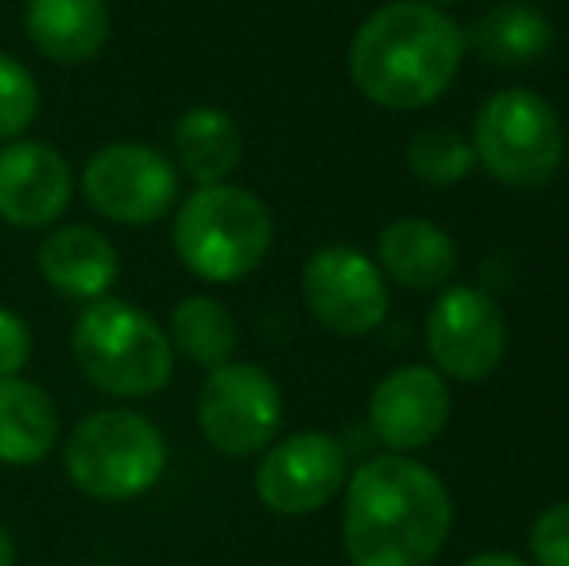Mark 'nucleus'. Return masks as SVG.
I'll return each instance as SVG.
<instances>
[{"instance_id":"f257e3e1","label":"nucleus","mask_w":569,"mask_h":566,"mask_svg":"<svg viewBox=\"0 0 569 566\" xmlns=\"http://www.w3.org/2000/svg\"><path fill=\"white\" fill-rule=\"evenodd\" d=\"M450 528V489L407 454L368 458L345 481L341 539L352 566H430Z\"/></svg>"},{"instance_id":"f03ea898","label":"nucleus","mask_w":569,"mask_h":566,"mask_svg":"<svg viewBox=\"0 0 569 566\" xmlns=\"http://www.w3.org/2000/svg\"><path fill=\"white\" fill-rule=\"evenodd\" d=\"M465 51V31L450 12L422 0H391L352 31L349 78L372 106L415 113L450 90Z\"/></svg>"},{"instance_id":"7ed1b4c3","label":"nucleus","mask_w":569,"mask_h":566,"mask_svg":"<svg viewBox=\"0 0 569 566\" xmlns=\"http://www.w3.org/2000/svg\"><path fill=\"white\" fill-rule=\"evenodd\" d=\"M276 221L260 195L232 182L198 187L174 210L171 245L182 268L206 284H237L263 265Z\"/></svg>"},{"instance_id":"20e7f679","label":"nucleus","mask_w":569,"mask_h":566,"mask_svg":"<svg viewBox=\"0 0 569 566\" xmlns=\"http://www.w3.org/2000/svg\"><path fill=\"white\" fill-rule=\"evenodd\" d=\"M70 349L82 377L117 400H143L171 385V338L159 330L156 318L124 299L86 302L70 334Z\"/></svg>"},{"instance_id":"39448f33","label":"nucleus","mask_w":569,"mask_h":566,"mask_svg":"<svg viewBox=\"0 0 569 566\" xmlns=\"http://www.w3.org/2000/svg\"><path fill=\"white\" fill-rule=\"evenodd\" d=\"M62 461L78 493L101 505H120L159 485L167 469V438L140 411L106 408L70 430Z\"/></svg>"},{"instance_id":"423d86ee","label":"nucleus","mask_w":569,"mask_h":566,"mask_svg":"<svg viewBox=\"0 0 569 566\" xmlns=\"http://www.w3.org/2000/svg\"><path fill=\"white\" fill-rule=\"evenodd\" d=\"M477 163L496 182L516 190L547 187L566 159V129L555 106L535 90H500L477 109L472 121Z\"/></svg>"},{"instance_id":"0eeeda50","label":"nucleus","mask_w":569,"mask_h":566,"mask_svg":"<svg viewBox=\"0 0 569 566\" xmlns=\"http://www.w3.org/2000/svg\"><path fill=\"white\" fill-rule=\"evenodd\" d=\"M198 427L206 443L229 458L268 450L283 427V393L276 377L237 357L210 369L198 393Z\"/></svg>"},{"instance_id":"6e6552de","label":"nucleus","mask_w":569,"mask_h":566,"mask_svg":"<svg viewBox=\"0 0 569 566\" xmlns=\"http://www.w3.org/2000/svg\"><path fill=\"white\" fill-rule=\"evenodd\" d=\"M82 195L106 221L151 226L179 202V167L151 143L117 140L90 156Z\"/></svg>"},{"instance_id":"1a4fd4ad","label":"nucleus","mask_w":569,"mask_h":566,"mask_svg":"<svg viewBox=\"0 0 569 566\" xmlns=\"http://www.w3.org/2000/svg\"><path fill=\"white\" fill-rule=\"evenodd\" d=\"M430 361L450 380H485L503 365L508 354V318L500 302L480 287H442L427 315Z\"/></svg>"},{"instance_id":"9d476101","label":"nucleus","mask_w":569,"mask_h":566,"mask_svg":"<svg viewBox=\"0 0 569 566\" xmlns=\"http://www.w3.org/2000/svg\"><path fill=\"white\" fill-rule=\"evenodd\" d=\"M302 302L338 338H365L388 318V280L352 245H322L302 265Z\"/></svg>"},{"instance_id":"9b49d317","label":"nucleus","mask_w":569,"mask_h":566,"mask_svg":"<svg viewBox=\"0 0 569 566\" xmlns=\"http://www.w3.org/2000/svg\"><path fill=\"white\" fill-rule=\"evenodd\" d=\"M349 481V454L326 430H299L268 446L256 469V493L276 516H310Z\"/></svg>"},{"instance_id":"f8f14e48","label":"nucleus","mask_w":569,"mask_h":566,"mask_svg":"<svg viewBox=\"0 0 569 566\" xmlns=\"http://www.w3.org/2000/svg\"><path fill=\"white\" fill-rule=\"evenodd\" d=\"M453 416L450 385L438 369L427 365H399L368 400V424L372 435L388 446L391 454H411L430 446L446 430Z\"/></svg>"},{"instance_id":"ddd939ff","label":"nucleus","mask_w":569,"mask_h":566,"mask_svg":"<svg viewBox=\"0 0 569 566\" xmlns=\"http://www.w3.org/2000/svg\"><path fill=\"white\" fill-rule=\"evenodd\" d=\"M74 171L47 140L0 143V221L16 229H43L67 214Z\"/></svg>"},{"instance_id":"4468645a","label":"nucleus","mask_w":569,"mask_h":566,"mask_svg":"<svg viewBox=\"0 0 569 566\" xmlns=\"http://www.w3.org/2000/svg\"><path fill=\"white\" fill-rule=\"evenodd\" d=\"M36 268L51 291L78 302H98L117 284L120 257L106 234L90 226H59L39 241Z\"/></svg>"},{"instance_id":"2eb2a0df","label":"nucleus","mask_w":569,"mask_h":566,"mask_svg":"<svg viewBox=\"0 0 569 566\" xmlns=\"http://www.w3.org/2000/svg\"><path fill=\"white\" fill-rule=\"evenodd\" d=\"M23 28L43 59L59 67H82L106 51L113 36V12L106 0H28Z\"/></svg>"},{"instance_id":"dca6fc26","label":"nucleus","mask_w":569,"mask_h":566,"mask_svg":"<svg viewBox=\"0 0 569 566\" xmlns=\"http://www.w3.org/2000/svg\"><path fill=\"white\" fill-rule=\"evenodd\" d=\"M383 280L407 291H442L457 272V245L442 226L427 218H399L380 229L376 241Z\"/></svg>"},{"instance_id":"f3484780","label":"nucleus","mask_w":569,"mask_h":566,"mask_svg":"<svg viewBox=\"0 0 569 566\" xmlns=\"http://www.w3.org/2000/svg\"><path fill=\"white\" fill-rule=\"evenodd\" d=\"M59 408L47 388L23 377L0 380V461L36 466L59 446Z\"/></svg>"},{"instance_id":"a211bd4d","label":"nucleus","mask_w":569,"mask_h":566,"mask_svg":"<svg viewBox=\"0 0 569 566\" xmlns=\"http://www.w3.org/2000/svg\"><path fill=\"white\" fill-rule=\"evenodd\" d=\"M174 143V163L182 175L198 182V187H213V182H229V175L240 167L244 156V140H240L237 121L218 106H194L174 121L171 132Z\"/></svg>"},{"instance_id":"6ab92c4d","label":"nucleus","mask_w":569,"mask_h":566,"mask_svg":"<svg viewBox=\"0 0 569 566\" xmlns=\"http://www.w3.org/2000/svg\"><path fill=\"white\" fill-rule=\"evenodd\" d=\"M465 47H472L492 67H531L550 54L555 28L535 4L508 0V4H496L480 16L472 36H465Z\"/></svg>"},{"instance_id":"aec40b11","label":"nucleus","mask_w":569,"mask_h":566,"mask_svg":"<svg viewBox=\"0 0 569 566\" xmlns=\"http://www.w3.org/2000/svg\"><path fill=\"white\" fill-rule=\"evenodd\" d=\"M171 349L187 361L202 365V369H218V365L232 361L237 354V318L221 299L213 295H187L179 307L171 310Z\"/></svg>"},{"instance_id":"412c9836","label":"nucleus","mask_w":569,"mask_h":566,"mask_svg":"<svg viewBox=\"0 0 569 566\" xmlns=\"http://www.w3.org/2000/svg\"><path fill=\"white\" fill-rule=\"evenodd\" d=\"M407 167L427 187H457L477 167V151L465 137L450 129H422L407 143Z\"/></svg>"},{"instance_id":"4be33fe9","label":"nucleus","mask_w":569,"mask_h":566,"mask_svg":"<svg viewBox=\"0 0 569 566\" xmlns=\"http://www.w3.org/2000/svg\"><path fill=\"white\" fill-rule=\"evenodd\" d=\"M39 113V82L16 54L0 51V143H12L28 132Z\"/></svg>"},{"instance_id":"5701e85b","label":"nucleus","mask_w":569,"mask_h":566,"mask_svg":"<svg viewBox=\"0 0 569 566\" xmlns=\"http://www.w3.org/2000/svg\"><path fill=\"white\" fill-rule=\"evenodd\" d=\"M531 555L539 566H569V500L550 505L531 524Z\"/></svg>"},{"instance_id":"b1692460","label":"nucleus","mask_w":569,"mask_h":566,"mask_svg":"<svg viewBox=\"0 0 569 566\" xmlns=\"http://www.w3.org/2000/svg\"><path fill=\"white\" fill-rule=\"evenodd\" d=\"M31 361V330L16 310L0 307V380L20 377Z\"/></svg>"},{"instance_id":"393cba45","label":"nucleus","mask_w":569,"mask_h":566,"mask_svg":"<svg viewBox=\"0 0 569 566\" xmlns=\"http://www.w3.org/2000/svg\"><path fill=\"white\" fill-rule=\"evenodd\" d=\"M465 566H531V563L516 559V555H508V552H485V555H472Z\"/></svg>"},{"instance_id":"a878e982","label":"nucleus","mask_w":569,"mask_h":566,"mask_svg":"<svg viewBox=\"0 0 569 566\" xmlns=\"http://www.w3.org/2000/svg\"><path fill=\"white\" fill-rule=\"evenodd\" d=\"M0 566H16V544L8 536V528L0 524Z\"/></svg>"},{"instance_id":"bb28decb","label":"nucleus","mask_w":569,"mask_h":566,"mask_svg":"<svg viewBox=\"0 0 569 566\" xmlns=\"http://www.w3.org/2000/svg\"><path fill=\"white\" fill-rule=\"evenodd\" d=\"M422 4H430V8H442V12H446V8H450V4H461V0H422Z\"/></svg>"}]
</instances>
